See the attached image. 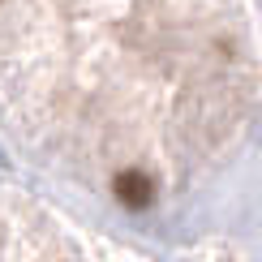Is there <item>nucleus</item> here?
I'll use <instances>...</instances> for the list:
<instances>
[{"mask_svg":"<svg viewBox=\"0 0 262 262\" xmlns=\"http://www.w3.org/2000/svg\"><path fill=\"white\" fill-rule=\"evenodd\" d=\"M116 198H121L129 211H146L150 198H155V181L146 172H121L116 177Z\"/></svg>","mask_w":262,"mask_h":262,"instance_id":"1","label":"nucleus"}]
</instances>
